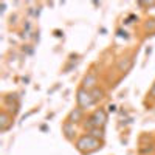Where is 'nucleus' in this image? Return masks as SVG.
Here are the masks:
<instances>
[{
	"mask_svg": "<svg viewBox=\"0 0 155 155\" xmlns=\"http://www.w3.org/2000/svg\"><path fill=\"white\" fill-rule=\"evenodd\" d=\"M107 121V115L104 110H96L90 118L85 121V129H88V130H92L93 127H102L106 124Z\"/></svg>",
	"mask_w": 155,
	"mask_h": 155,
	"instance_id": "nucleus-1",
	"label": "nucleus"
},
{
	"mask_svg": "<svg viewBox=\"0 0 155 155\" xmlns=\"http://www.w3.org/2000/svg\"><path fill=\"white\" fill-rule=\"evenodd\" d=\"M76 146H78V149H79L81 152H92V150H95V149L99 147V141L96 138L88 135V137H82L76 143Z\"/></svg>",
	"mask_w": 155,
	"mask_h": 155,
	"instance_id": "nucleus-2",
	"label": "nucleus"
},
{
	"mask_svg": "<svg viewBox=\"0 0 155 155\" xmlns=\"http://www.w3.org/2000/svg\"><path fill=\"white\" fill-rule=\"evenodd\" d=\"M76 101H78V104H79L81 109L95 104V102H93V98H92V93H90L88 90H85V88H79V90H78Z\"/></svg>",
	"mask_w": 155,
	"mask_h": 155,
	"instance_id": "nucleus-3",
	"label": "nucleus"
},
{
	"mask_svg": "<svg viewBox=\"0 0 155 155\" xmlns=\"http://www.w3.org/2000/svg\"><path fill=\"white\" fill-rule=\"evenodd\" d=\"M95 85H96V74H95L93 71H90V73L84 78V81H82V88H85V90H93V88H96Z\"/></svg>",
	"mask_w": 155,
	"mask_h": 155,
	"instance_id": "nucleus-4",
	"label": "nucleus"
},
{
	"mask_svg": "<svg viewBox=\"0 0 155 155\" xmlns=\"http://www.w3.org/2000/svg\"><path fill=\"white\" fill-rule=\"evenodd\" d=\"M11 116L6 113V112H3L2 115H0V130H2V132H5L6 130V129L11 126Z\"/></svg>",
	"mask_w": 155,
	"mask_h": 155,
	"instance_id": "nucleus-5",
	"label": "nucleus"
},
{
	"mask_svg": "<svg viewBox=\"0 0 155 155\" xmlns=\"http://www.w3.org/2000/svg\"><path fill=\"white\" fill-rule=\"evenodd\" d=\"M81 118H82V109L79 107V109H74V110L70 112V115H68V123H76V121H79Z\"/></svg>",
	"mask_w": 155,
	"mask_h": 155,
	"instance_id": "nucleus-6",
	"label": "nucleus"
},
{
	"mask_svg": "<svg viewBox=\"0 0 155 155\" xmlns=\"http://www.w3.org/2000/svg\"><path fill=\"white\" fill-rule=\"evenodd\" d=\"M88 135L99 140V138H104V130H102V127H93L92 130H88Z\"/></svg>",
	"mask_w": 155,
	"mask_h": 155,
	"instance_id": "nucleus-7",
	"label": "nucleus"
},
{
	"mask_svg": "<svg viewBox=\"0 0 155 155\" xmlns=\"http://www.w3.org/2000/svg\"><path fill=\"white\" fill-rule=\"evenodd\" d=\"M130 67H132V59H123V61L118 64V70H120V71H127Z\"/></svg>",
	"mask_w": 155,
	"mask_h": 155,
	"instance_id": "nucleus-8",
	"label": "nucleus"
},
{
	"mask_svg": "<svg viewBox=\"0 0 155 155\" xmlns=\"http://www.w3.org/2000/svg\"><path fill=\"white\" fill-rule=\"evenodd\" d=\"M73 123H65V124H64V127H62V130L64 132H65V137L68 138V140H71L73 138V126H71Z\"/></svg>",
	"mask_w": 155,
	"mask_h": 155,
	"instance_id": "nucleus-9",
	"label": "nucleus"
},
{
	"mask_svg": "<svg viewBox=\"0 0 155 155\" xmlns=\"http://www.w3.org/2000/svg\"><path fill=\"white\" fill-rule=\"evenodd\" d=\"M102 95H104V92H102L101 88H93V90H92V98H93V102H98V101L102 98Z\"/></svg>",
	"mask_w": 155,
	"mask_h": 155,
	"instance_id": "nucleus-10",
	"label": "nucleus"
},
{
	"mask_svg": "<svg viewBox=\"0 0 155 155\" xmlns=\"http://www.w3.org/2000/svg\"><path fill=\"white\" fill-rule=\"evenodd\" d=\"M149 96L155 98V82L152 84V87H150V90H149Z\"/></svg>",
	"mask_w": 155,
	"mask_h": 155,
	"instance_id": "nucleus-11",
	"label": "nucleus"
},
{
	"mask_svg": "<svg viewBox=\"0 0 155 155\" xmlns=\"http://www.w3.org/2000/svg\"><path fill=\"white\" fill-rule=\"evenodd\" d=\"M152 150V147H141L140 149V153H149Z\"/></svg>",
	"mask_w": 155,
	"mask_h": 155,
	"instance_id": "nucleus-12",
	"label": "nucleus"
},
{
	"mask_svg": "<svg viewBox=\"0 0 155 155\" xmlns=\"http://www.w3.org/2000/svg\"><path fill=\"white\" fill-rule=\"evenodd\" d=\"M147 30H155V23H147Z\"/></svg>",
	"mask_w": 155,
	"mask_h": 155,
	"instance_id": "nucleus-13",
	"label": "nucleus"
}]
</instances>
